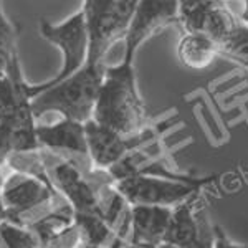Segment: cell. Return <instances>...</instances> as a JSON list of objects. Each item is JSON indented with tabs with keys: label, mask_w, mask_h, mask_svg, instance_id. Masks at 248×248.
<instances>
[{
	"label": "cell",
	"mask_w": 248,
	"mask_h": 248,
	"mask_svg": "<svg viewBox=\"0 0 248 248\" xmlns=\"http://www.w3.org/2000/svg\"><path fill=\"white\" fill-rule=\"evenodd\" d=\"M220 55V48L210 38L197 33H186L177 45V57L190 70H205Z\"/></svg>",
	"instance_id": "5bb4252c"
},
{
	"label": "cell",
	"mask_w": 248,
	"mask_h": 248,
	"mask_svg": "<svg viewBox=\"0 0 248 248\" xmlns=\"http://www.w3.org/2000/svg\"><path fill=\"white\" fill-rule=\"evenodd\" d=\"M55 179H57L60 189L65 192V195L73 203L77 214L88 215H101L99 212L96 195L91 190L90 184L81 177L77 167L70 162H63L55 169Z\"/></svg>",
	"instance_id": "8fae6325"
},
{
	"label": "cell",
	"mask_w": 248,
	"mask_h": 248,
	"mask_svg": "<svg viewBox=\"0 0 248 248\" xmlns=\"http://www.w3.org/2000/svg\"><path fill=\"white\" fill-rule=\"evenodd\" d=\"M172 217L170 207L134 205L131 207L133 243L141 248H159L164 243Z\"/></svg>",
	"instance_id": "9c48e42d"
},
{
	"label": "cell",
	"mask_w": 248,
	"mask_h": 248,
	"mask_svg": "<svg viewBox=\"0 0 248 248\" xmlns=\"http://www.w3.org/2000/svg\"><path fill=\"white\" fill-rule=\"evenodd\" d=\"M159 248H179V247H174V245H167V243H162V245H159ZM197 248H202V243H199Z\"/></svg>",
	"instance_id": "44dd1931"
},
{
	"label": "cell",
	"mask_w": 248,
	"mask_h": 248,
	"mask_svg": "<svg viewBox=\"0 0 248 248\" xmlns=\"http://www.w3.org/2000/svg\"><path fill=\"white\" fill-rule=\"evenodd\" d=\"M93 121L121 136H134L146 123V106L138 91L134 63L106 66Z\"/></svg>",
	"instance_id": "6da1fadb"
},
{
	"label": "cell",
	"mask_w": 248,
	"mask_h": 248,
	"mask_svg": "<svg viewBox=\"0 0 248 248\" xmlns=\"http://www.w3.org/2000/svg\"><path fill=\"white\" fill-rule=\"evenodd\" d=\"M212 230H214V248H248L245 245H238V243L232 242V240L227 237L225 230L220 225H214Z\"/></svg>",
	"instance_id": "d6986e66"
},
{
	"label": "cell",
	"mask_w": 248,
	"mask_h": 248,
	"mask_svg": "<svg viewBox=\"0 0 248 248\" xmlns=\"http://www.w3.org/2000/svg\"><path fill=\"white\" fill-rule=\"evenodd\" d=\"M0 237L7 248H35V242L30 233L3 222L0 225Z\"/></svg>",
	"instance_id": "e0dca14e"
},
{
	"label": "cell",
	"mask_w": 248,
	"mask_h": 248,
	"mask_svg": "<svg viewBox=\"0 0 248 248\" xmlns=\"http://www.w3.org/2000/svg\"><path fill=\"white\" fill-rule=\"evenodd\" d=\"M37 141L42 146L58 151H70L75 154L88 155V141L85 124L63 119L55 126H37L35 127Z\"/></svg>",
	"instance_id": "30bf717a"
},
{
	"label": "cell",
	"mask_w": 248,
	"mask_h": 248,
	"mask_svg": "<svg viewBox=\"0 0 248 248\" xmlns=\"http://www.w3.org/2000/svg\"><path fill=\"white\" fill-rule=\"evenodd\" d=\"M101 215H88V214H77V220L81 227L83 233L86 237L88 247L96 248L105 242L108 235V225L103 220Z\"/></svg>",
	"instance_id": "2e32d148"
},
{
	"label": "cell",
	"mask_w": 248,
	"mask_h": 248,
	"mask_svg": "<svg viewBox=\"0 0 248 248\" xmlns=\"http://www.w3.org/2000/svg\"><path fill=\"white\" fill-rule=\"evenodd\" d=\"M136 5L138 0H86L83 3L88 30L86 65H103L108 48L126 37Z\"/></svg>",
	"instance_id": "3957f363"
},
{
	"label": "cell",
	"mask_w": 248,
	"mask_h": 248,
	"mask_svg": "<svg viewBox=\"0 0 248 248\" xmlns=\"http://www.w3.org/2000/svg\"><path fill=\"white\" fill-rule=\"evenodd\" d=\"M177 22H181L186 33L203 35L220 48L237 27L238 20L223 2L182 0L177 7Z\"/></svg>",
	"instance_id": "8992f818"
},
{
	"label": "cell",
	"mask_w": 248,
	"mask_h": 248,
	"mask_svg": "<svg viewBox=\"0 0 248 248\" xmlns=\"http://www.w3.org/2000/svg\"><path fill=\"white\" fill-rule=\"evenodd\" d=\"M85 131L88 141V155L96 166L105 167V169H111L118 162H121L139 144L149 141L154 136L153 133L121 136L116 131L96 124L93 119L85 123Z\"/></svg>",
	"instance_id": "ba28073f"
},
{
	"label": "cell",
	"mask_w": 248,
	"mask_h": 248,
	"mask_svg": "<svg viewBox=\"0 0 248 248\" xmlns=\"http://www.w3.org/2000/svg\"><path fill=\"white\" fill-rule=\"evenodd\" d=\"M199 194V192H197ZM197 194L172 209V217L167 227L164 243L179 248H197L201 243V225L194 215Z\"/></svg>",
	"instance_id": "7c38bea8"
},
{
	"label": "cell",
	"mask_w": 248,
	"mask_h": 248,
	"mask_svg": "<svg viewBox=\"0 0 248 248\" xmlns=\"http://www.w3.org/2000/svg\"><path fill=\"white\" fill-rule=\"evenodd\" d=\"M105 70V65H85L65 81L43 90L31 99L33 118L57 111L65 116V119L83 124L93 119Z\"/></svg>",
	"instance_id": "7a4b0ae2"
},
{
	"label": "cell",
	"mask_w": 248,
	"mask_h": 248,
	"mask_svg": "<svg viewBox=\"0 0 248 248\" xmlns=\"http://www.w3.org/2000/svg\"><path fill=\"white\" fill-rule=\"evenodd\" d=\"M177 7L179 2L175 0H139L124 37L126 48L123 62L134 63L136 53L146 40H149L170 22H177Z\"/></svg>",
	"instance_id": "52a82bcc"
},
{
	"label": "cell",
	"mask_w": 248,
	"mask_h": 248,
	"mask_svg": "<svg viewBox=\"0 0 248 248\" xmlns=\"http://www.w3.org/2000/svg\"><path fill=\"white\" fill-rule=\"evenodd\" d=\"M40 35L62 50L63 65L60 73L53 79L38 86L29 85L27 93H29L30 99H33L43 90H48V88L65 81L66 78L79 71L86 65L88 58V30L83 10H78L77 14H73L60 25H53L46 20H42L40 22Z\"/></svg>",
	"instance_id": "277c9868"
},
{
	"label": "cell",
	"mask_w": 248,
	"mask_h": 248,
	"mask_svg": "<svg viewBox=\"0 0 248 248\" xmlns=\"http://www.w3.org/2000/svg\"><path fill=\"white\" fill-rule=\"evenodd\" d=\"M48 197H50V190L40 181L33 177L17 175V177H12V181L3 189L2 202L12 214L17 215L33 209L35 205L45 202Z\"/></svg>",
	"instance_id": "4fadbf2b"
},
{
	"label": "cell",
	"mask_w": 248,
	"mask_h": 248,
	"mask_svg": "<svg viewBox=\"0 0 248 248\" xmlns=\"http://www.w3.org/2000/svg\"><path fill=\"white\" fill-rule=\"evenodd\" d=\"M209 181H199V179H157L147 177L144 174L129 175L118 182L116 189L118 195L124 202L134 205H157V207H170L186 202L192 195L201 190Z\"/></svg>",
	"instance_id": "5b68a950"
},
{
	"label": "cell",
	"mask_w": 248,
	"mask_h": 248,
	"mask_svg": "<svg viewBox=\"0 0 248 248\" xmlns=\"http://www.w3.org/2000/svg\"><path fill=\"white\" fill-rule=\"evenodd\" d=\"M14 153V133L7 124L0 123V162Z\"/></svg>",
	"instance_id": "ac0fdd59"
},
{
	"label": "cell",
	"mask_w": 248,
	"mask_h": 248,
	"mask_svg": "<svg viewBox=\"0 0 248 248\" xmlns=\"http://www.w3.org/2000/svg\"><path fill=\"white\" fill-rule=\"evenodd\" d=\"M240 22L248 27V0L243 2V10H242V14H240Z\"/></svg>",
	"instance_id": "ffe728a7"
},
{
	"label": "cell",
	"mask_w": 248,
	"mask_h": 248,
	"mask_svg": "<svg viewBox=\"0 0 248 248\" xmlns=\"http://www.w3.org/2000/svg\"><path fill=\"white\" fill-rule=\"evenodd\" d=\"M15 57H17V35L14 25L3 15L0 3V77L7 73Z\"/></svg>",
	"instance_id": "9a60e30c"
}]
</instances>
